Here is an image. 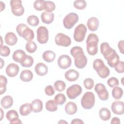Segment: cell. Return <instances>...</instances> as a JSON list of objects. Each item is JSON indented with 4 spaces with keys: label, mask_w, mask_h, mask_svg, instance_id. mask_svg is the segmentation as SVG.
Segmentation results:
<instances>
[{
    "label": "cell",
    "mask_w": 124,
    "mask_h": 124,
    "mask_svg": "<svg viewBox=\"0 0 124 124\" xmlns=\"http://www.w3.org/2000/svg\"><path fill=\"white\" fill-rule=\"evenodd\" d=\"M110 123L111 124H120L121 122L119 118L114 117L112 119Z\"/></svg>",
    "instance_id": "cell-52"
},
{
    "label": "cell",
    "mask_w": 124,
    "mask_h": 124,
    "mask_svg": "<svg viewBox=\"0 0 124 124\" xmlns=\"http://www.w3.org/2000/svg\"><path fill=\"white\" fill-rule=\"evenodd\" d=\"M74 6L78 10H83L87 6V2L84 0H77L74 2Z\"/></svg>",
    "instance_id": "cell-40"
},
{
    "label": "cell",
    "mask_w": 124,
    "mask_h": 124,
    "mask_svg": "<svg viewBox=\"0 0 124 124\" xmlns=\"http://www.w3.org/2000/svg\"><path fill=\"white\" fill-rule=\"evenodd\" d=\"M18 116H19L16 110L13 109L9 110L6 114V119L10 122L19 118Z\"/></svg>",
    "instance_id": "cell-37"
},
{
    "label": "cell",
    "mask_w": 124,
    "mask_h": 124,
    "mask_svg": "<svg viewBox=\"0 0 124 124\" xmlns=\"http://www.w3.org/2000/svg\"><path fill=\"white\" fill-rule=\"evenodd\" d=\"M79 72L73 69H71L67 71L64 74L65 78L68 81L71 82L77 80L79 78Z\"/></svg>",
    "instance_id": "cell-15"
},
{
    "label": "cell",
    "mask_w": 124,
    "mask_h": 124,
    "mask_svg": "<svg viewBox=\"0 0 124 124\" xmlns=\"http://www.w3.org/2000/svg\"><path fill=\"white\" fill-rule=\"evenodd\" d=\"M27 23L31 26H37L39 23V20L38 17L34 15L30 16L27 19Z\"/></svg>",
    "instance_id": "cell-36"
},
{
    "label": "cell",
    "mask_w": 124,
    "mask_h": 124,
    "mask_svg": "<svg viewBox=\"0 0 124 124\" xmlns=\"http://www.w3.org/2000/svg\"><path fill=\"white\" fill-rule=\"evenodd\" d=\"M115 71L119 73L124 72V63L123 61H119L114 66Z\"/></svg>",
    "instance_id": "cell-44"
},
{
    "label": "cell",
    "mask_w": 124,
    "mask_h": 124,
    "mask_svg": "<svg viewBox=\"0 0 124 124\" xmlns=\"http://www.w3.org/2000/svg\"><path fill=\"white\" fill-rule=\"evenodd\" d=\"M6 91V84L0 83V94L1 95Z\"/></svg>",
    "instance_id": "cell-49"
},
{
    "label": "cell",
    "mask_w": 124,
    "mask_h": 124,
    "mask_svg": "<svg viewBox=\"0 0 124 124\" xmlns=\"http://www.w3.org/2000/svg\"><path fill=\"white\" fill-rule=\"evenodd\" d=\"M10 123L11 124H22V122L21 121V120L19 118H18V119H16V120L10 121Z\"/></svg>",
    "instance_id": "cell-53"
},
{
    "label": "cell",
    "mask_w": 124,
    "mask_h": 124,
    "mask_svg": "<svg viewBox=\"0 0 124 124\" xmlns=\"http://www.w3.org/2000/svg\"><path fill=\"white\" fill-rule=\"evenodd\" d=\"M10 54V49L6 46H0V55L3 57H7Z\"/></svg>",
    "instance_id": "cell-45"
},
{
    "label": "cell",
    "mask_w": 124,
    "mask_h": 124,
    "mask_svg": "<svg viewBox=\"0 0 124 124\" xmlns=\"http://www.w3.org/2000/svg\"><path fill=\"white\" fill-rule=\"evenodd\" d=\"M78 19L79 17L77 14L70 13L63 19V26L67 29H71L78 22Z\"/></svg>",
    "instance_id": "cell-5"
},
{
    "label": "cell",
    "mask_w": 124,
    "mask_h": 124,
    "mask_svg": "<svg viewBox=\"0 0 124 124\" xmlns=\"http://www.w3.org/2000/svg\"><path fill=\"white\" fill-rule=\"evenodd\" d=\"M21 37L28 42L32 41L34 39V34L32 30L31 29L28 27L23 31Z\"/></svg>",
    "instance_id": "cell-27"
},
{
    "label": "cell",
    "mask_w": 124,
    "mask_h": 124,
    "mask_svg": "<svg viewBox=\"0 0 124 124\" xmlns=\"http://www.w3.org/2000/svg\"><path fill=\"white\" fill-rule=\"evenodd\" d=\"M42 21L46 24L51 23L54 18V15L52 13H47L46 12H43L41 15Z\"/></svg>",
    "instance_id": "cell-23"
},
{
    "label": "cell",
    "mask_w": 124,
    "mask_h": 124,
    "mask_svg": "<svg viewBox=\"0 0 124 124\" xmlns=\"http://www.w3.org/2000/svg\"><path fill=\"white\" fill-rule=\"evenodd\" d=\"M99 22L97 18L95 17H91L88 19L87 25L89 30L92 31H96L99 27Z\"/></svg>",
    "instance_id": "cell-19"
},
{
    "label": "cell",
    "mask_w": 124,
    "mask_h": 124,
    "mask_svg": "<svg viewBox=\"0 0 124 124\" xmlns=\"http://www.w3.org/2000/svg\"><path fill=\"white\" fill-rule=\"evenodd\" d=\"M82 89L78 84H74L68 87L66 90V94L70 99H74L82 93Z\"/></svg>",
    "instance_id": "cell-10"
},
{
    "label": "cell",
    "mask_w": 124,
    "mask_h": 124,
    "mask_svg": "<svg viewBox=\"0 0 124 124\" xmlns=\"http://www.w3.org/2000/svg\"><path fill=\"white\" fill-rule=\"evenodd\" d=\"M87 27L83 24L78 25L74 31V39L77 42H82L85 37L87 32Z\"/></svg>",
    "instance_id": "cell-6"
},
{
    "label": "cell",
    "mask_w": 124,
    "mask_h": 124,
    "mask_svg": "<svg viewBox=\"0 0 124 124\" xmlns=\"http://www.w3.org/2000/svg\"><path fill=\"white\" fill-rule=\"evenodd\" d=\"M0 111H1V118H0V121L2 120V118H3V110L2 109L0 108Z\"/></svg>",
    "instance_id": "cell-57"
},
{
    "label": "cell",
    "mask_w": 124,
    "mask_h": 124,
    "mask_svg": "<svg viewBox=\"0 0 124 124\" xmlns=\"http://www.w3.org/2000/svg\"><path fill=\"white\" fill-rule=\"evenodd\" d=\"M33 59L31 56L26 55L20 62V64L23 67H30L33 65Z\"/></svg>",
    "instance_id": "cell-31"
},
{
    "label": "cell",
    "mask_w": 124,
    "mask_h": 124,
    "mask_svg": "<svg viewBox=\"0 0 124 124\" xmlns=\"http://www.w3.org/2000/svg\"><path fill=\"white\" fill-rule=\"evenodd\" d=\"M33 78V73L30 70H23L20 75V79L24 82H29Z\"/></svg>",
    "instance_id": "cell-26"
},
{
    "label": "cell",
    "mask_w": 124,
    "mask_h": 124,
    "mask_svg": "<svg viewBox=\"0 0 124 124\" xmlns=\"http://www.w3.org/2000/svg\"><path fill=\"white\" fill-rule=\"evenodd\" d=\"M114 50L107 42H103L100 45V51L105 59H107Z\"/></svg>",
    "instance_id": "cell-17"
},
{
    "label": "cell",
    "mask_w": 124,
    "mask_h": 124,
    "mask_svg": "<svg viewBox=\"0 0 124 124\" xmlns=\"http://www.w3.org/2000/svg\"><path fill=\"white\" fill-rule=\"evenodd\" d=\"M71 123L72 124H84V122L79 119H74L72 121Z\"/></svg>",
    "instance_id": "cell-51"
},
{
    "label": "cell",
    "mask_w": 124,
    "mask_h": 124,
    "mask_svg": "<svg viewBox=\"0 0 124 124\" xmlns=\"http://www.w3.org/2000/svg\"><path fill=\"white\" fill-rule=\"evenodd\" d=\"M37 40L41 44H46L48 40V31L45 26H40L37 30Z\"/></svg>",
    "instance_id": "cell-8"
},
{
    "label": "cell",
    "mask_w": 124,
    "mask_h": 124,
    "mask_svg": "<svg viewBox=\"0 0 124 124\" xmlns=\"http://www.w3.org/2000/svg\"><path fill=\"white\" fill-rule=\"evenodd\" d=\"M19 113L22 116H25L30 114L32 111L31 104L26 103L22 105L19 108Z\"/></svg>",
    "instance_id": "cell-21"
},
{
    "label": "cell",
    "mask_w": 124,
    "mask_h": 124,
    "mask_svg": "<svg viewBox=\"0 0 124 124\" xmlns=\"http://www.w3.org/2000/svg\"><path fill=\"white\" fill-rule=\"evenodd\" d=\"M26 55L24 51L22 49H17L14 52L12 58L15 62L20 63Z\"/></svg>",
    "instance_id": "cell-25"
},
{
    "label": "cell",
    "mask_w": 124,
    "mask_h": 124,
    "mask_svg": "<svg viewBox=\"0 0 124 124\" xmlns=\"http://www.w3.org/2000/svg\"><path fill=\"white\" fill-rule=\"evenodd\" d=\"M12 13L16 16H22L24 13V8L20 0H11L10 2Z\"/></svg>",
    "instance_id": "cell-7"
},
{
    "label": "cell",
    "mask_w": 124,
    "mask_h": 124,
    "mask_svg": "<svg viewBox=\"0 0 124 124\" xmlns=\"http://www.w3.org/2000/svg\"><path fill=\"white\" fill-rule=\"evenodd\" d=\"M124 40H121L118 42V46L119 51L122 54H124Z\"/></svg>",
    "instance_id": "cell-48"
},
{
    "label": "cell",
    "mask_w": 124,
    "mask_h": 124,
    "mask_svg": "<svg viewBox=\"0 0 124 124\" xmlns=\"http://www.w3.org/2000/svg\"><path fill=\"white\" fill-rule=\"evenodd\" d=\"M44 0H37L33 3V7L37 11H42L44 10Z\"/></svg>",
    "instance_id": "cell-41"
},
{
    "label": "cell",
    "mask_w": 124,
    "mask_h": 124,
    "mask_svg": "<svg viewBox=\"0 0 124 124\" xmlns=\"http://www.w3.org/2000/svg\"><path fill=\"white\" fill-rule=\"evenodd\" d=\"M4 64V62L3 60L1 58H0V69H1L2 68Z\"/></svg>",
    "instance_id": "cell-55"
},
{
    "label": "cell",
    "mask_w": 124,
    "mask_h": 124,
    "mask_svg": "<svg viewBox=\"0 0 124 124\" xmlns=\"http://www.w3.org/2000/svg\"><path fill=\"white\" fill-rule=\"evenodd\" d=\"M107 84L110 87H115L119 84V80L115 77H111L107 80Z\"/></svg>",
    "instance_id": "cell-43"
},
{
    "label": "cell",
    "mask_w": 124,
    "mask_h": 124,
    "mask_svg": "<svg viewBox=\"0 0 124 124\" xmlns=\"http://www.w3.org/2000/svg\"><path fill=\"white\" fill-rule=\"evenodd\" d=\"M46 108L47 110L50 112H54L57 110L58 106L54 100H49L46 103Z\"/></svg>",
    "instance_id": "cell-33"
},
{
    "label": "cell",
    "mask_w": 124,
    "mask_h": 124,
    "mask_svg": "<svg viewBox=\"0 0 124 124\" xmlns=\"http://www.w3.org/2000/svg\"><path fill=\"white\" fill-rule=\"evenodd\" d=\"M35 71L36 74L40 76H43L48 72L47 66L42 62H39L37 63L35 66Z\"/></svg>",
    "instance_id": "cell-18"
},
{
    "label": "cell",
    "mask_w": 124,
    "mask_h": 124,
    "mask_svg": "<svg viewBox=\"0 0 124 124\" xmlns=\"http://www.w3.org/2000/svg\"><path fill=\"white\" fill-rule=\"evenodd\" d=\"M123 95V90L121 88L116 86L112 89V95L115 99H120L122 98Z\"/></svg>",
    "instance_id": "cell-32"
},
{
    "label": "cell",
    "mask_w": 124,
    "mask_h": 124,
    "mask_svg": "<svg viewBox=\"0 0 124 124\" xmlns=\"http://www.w3.org/2000/svg\"><path fill=\"white\" fill-rule=\"evenodd\" d=\"M70 54L74 58L75 65L79 69H82L87 63V58L83 49L78 46H75L70 50Z\"/></svg>",
    "instance_id": "cell-1"
},
{
    "label": "cell",
    "mask_w": 124,
    "mask_h": 124,
    "mask_svg": "<svg viewBox=\"0 0 124 124\" xmlns=\"http://www.w3.org/2000/svg\"><path fill=\"white\" fill-rule=\"evenodd\" d=\"M25 48L26 50L31 53H34L36 51L37 48V46L36 44L33 41H29L28 42L25 46Z\"/></svg>",
    "instance_id": "cell-34"
},
{
    "label": "cell",
    "mask_w": 124,
    "mask_h": 124,
    "mask_svg": "<svg viewBox=\"0 0 124 124\" xmlns=\"http://www.w3.org/2000/svg\"><path fill=\"white\" fill-rule=\"evenodd\" d=\"M45 93L48 96H52L55 93V90L51 85H48L45 87Z\"/></svg>",
    "instance_id": "cell-47"
},
{
    "label": "cell",
    "mask_w": 124,
    "mask_h": 124,
    "mask_svg": "<svg viewBox=\"0 0 124 124\" xmlns=\"http://www.w3.org/2000/svg\"><path fill=\"white\" fill-rule=\"evenodd\" d=\"M93 67L102 78H105L109 75V69L105 65L104 62L100 59H96L93 61Z\"/></svg>",
    "instance_id": "cell-3"
},
{
    "label": "cell",
    "mask_w": 124,
    "mask_h": 124,
    "mask_svg": "<svg viewBox=\"0 0 124 124\" xmlns=\"http://www.w3.org/2000/svg\"><path fill=\"white\" fill-rule=\"evenodd\" d=\"M99 38L95 33H90L88 36L86 43L88 54L91 56L95 55L98 52V43Z\"/></svg>",
    "instance_id": "cell-2"
},
{
    "label": "cell",
    "mask_w": 124,
    "mask_h": 124,
    "mask_svg": "<svg viewBox=\"0 0 124 124\" xmlns=\"http://www.w3.org/2000/svg\"><path fill=\"white\" fill-rule=\"evenodd\" d=\"M32 111L34 113L41 112L43 109V103L40 99H35L31 102Z\"/></svg>",
    "instance_id": "cell-28"
},
{
    "label": "cell",
    "mask_w": 124,
    "mask_h": 124,
    "mask_svg": "<svg viewBox=\"0 0 124 124\" xmlns=\"http://www.w3.org/2000/svg\"><path fill=\"white\" fill-rule=\"evenodd\" d=\"M100 118L104 121H107L110 119L111 117L110 111L106 108H102L99 111Z\"/></svg>",
    "instance_id": "cell-30"
},
{
    "label": "cell",
    "mask_w": 124,
    "mask_h": 124,
    "mask_svg": "<svg viewBox=\"0 0 124 124\" xmlns=\"http://www.w3.org/2000/svg\"><path fill=\"white\" fill-rule=\"evenodd\" d=\"M55 9V4L51 1H45L44 10L47 13H51Z\"/></svg>",
    "instance_id": "cell-35"
},
{
    "label": "cell",
    "mask_w": 124,
    "mask_h": 124,
    "mask_svg": "<svg viewBox=\"0 0 124 124\" xmlns=\"http://www.w3.org/2000/svg\"><path fill=\"white\" fill-rule=\"evenodd\" d=\"M54 100L57 105H62L65 102L66 98L64 94L60 93L55 96Z\"/></svg>",
    "instance_id": "cell-38"
},
{
    "label": "cell",
    "mask_w": 124,
    "mask_h": 124,
    "mask_svg": "<svg viewBox=\"0 0 124 124\" xmlns=\"http://www.w3.org/2000/svg\"><path fill=\"white\" fill-rule=\"evenodd\" d=\"M55 53L51 50L45 51L42 55L43 60L47 62H53L55 59Z\"/></svg>",
    "instance_id": "cell-29"
},
{
    "label": "cell",
    "mask_w": 124,
    "mask_h": 124,
    "mask_svg": "<svg viewBox=\"0 0 124 124\" xmlns=\"http://www.w3.org/2000/svg\"><path fill=\"white\" fill-rule=\"evenodd\" d=\"M119 56L114 49L113 51L107 58L106 60L107 61L108 65L111 67H114L115 65L118 62L119 60Z\"/></svg>",
    "instance_id": "cell-16"
},
{
    "label": "cell",
    "mask_w": 124,
    "mask_h": 124,
    "mask_svg": "<svg viewBox=\"0 0 124 124\" xmlns=\"http://www.w3.org/2000/svg\"><path fill=\"white\" fill-rule=\"evenodd\" d=\"M5 7V5L4 3H3L2 1H0V12L2 11L3 10H4Z\"/></svg>",
    "instance_id": "cell-54"
},
{
    "label": "cell",
    "mask_w": 124,
    "mask_h": 124,
    "mask_svg": "<svg viewBox=\"0 0 124 124\" xmlns=\"http://www.w3.org/2000/svg\"><path fill=\"white\" fill-rule=\"evenodd\" d=\"M66 113L69 115H74L77 112L78 108L76 103L73 102H68L64 108Z\"/></svg>",
    "instance_id": "cell-22"
},
{
    "label": "cell",
    "mask_w": 124,
    "mask_h": 124,
    "mask_svg": "<svg viewBox=\"0 0 124 124\" xmlns=\"http://www.w3.org/2000/svg\"><path fill=\"white\" fill-rule=\"evenodd\" d=\"M54 87L56 91L58 92H62L65 90L66 84L64 81L58 80L54 82Z\"/></svg>",
    "instance_id": "cell-39"
},
{
    "label": "cell",
    "mask_w": 124,
    "mask_h": 124,
    "mask_svg": "<svg viewBox=\"0 0 124 124\" xmlns=\"http://www.w3.org/2000/svg\"><path fill=\"white\" fill-rule=\"evenodd\" d=\"M94 90L97 93L99 99L102 101H106L108 98V93L105 86L102 83H97L95 85Z\"/></svg>",
    "instance_id": "cell-11"
},
{
    "label": "cell",
    "mask_w": 124,
    "mask_h": 124,
    "mask_svg": "<svg viewBox=\"0 0 124 124\" xmlns=\"http://www.w3.org/2000/svg\"><path fill=\"white\" fill-rule=\"evenodd\" d=\"M83 84L87 90H91L94 86V81L92 78H87L84 80Z\"/></svg>",
    "instance_id": "cell-42"
},
{
    "label": "cell",
    "mask_w": 124,
    "mask_h": 124,
    "mask_svg": "<svg viewBox=\"0 0 124 124\" xmlns=\"http://www.w3.org/2000/svg\"><path fill=\"white\" fill-rule=\"evenodd\" d=\"M0 83H3L5 84H7V80L6 77L3 75L0 76Z\"/></svg>",
    "instance_id": "cell-50"
},
{
    "label": "cell",
    "mask_w": 124,
    "mask_h": 124,
    "mask_svg": "<svg viewBox=\"0 0 124 124\" xmlns=\"http://www.w3.org/2000/svg\"><path fill=\"white\" fill-rule=\"evenodd\" d=\"M57 63L60 68L62 69H66L71 66L72 60L68 55H62L59 57Z\"/></svg>",
    "instance_id": "cell-12"
},
{
    "label": "cell",
    "mask_w": 124,
    "mask_h": 124,
    "mask_svg": "<svg viewBox=\"0 0 124 124\" xmlns=\"http://www.w3.org/2000/svg\"><path fill=\"white\" fill-rule=\"evenodd\" d=\"M59 124H68V123L63 120H61L59 122Z\"/></svg>",
    "instance_id": "cell-56"
},
{
    "label": "cell",
    "mask_w": 124,
    "mask_h": 124,
    "mask_svg": "<svg viewBox=\"0 0 124 124\" xmlns=\"http://www.w3.org/2000/svg\"><path fill=\"white\" fill-rule=\"evenodd\" d=\"M95 104V96L91 92H87L83 95L81 100V105L85 109H90Z\"/></svg>",
    "instance_id": "cell-4"
},
{
    "label": "cell",
    "mask_w": 124,
    "mask_h": 124,
    "mask_svg": "<svg viewBox=\"0 0 124 124\" xmlns=\"http://www.w3.org/2000/svg\"><path fill=\"white\" fill-rule=\"evenodd\" d=\"M4 41L7 45L14 46L16 45L17 42V38L14 32H9L5 35Z\"/></svg>",
    "instance_id": "cell-20"
},
{
    "label": "cell",
    "mask_w": 124,
    "mask_h": 124,
    "mask_svg": "<svg viewBox=\"0 0 124 124\" xmlns=\"http://www.w3.org/2000/svg\"><path fill=\"white\" fill-rule=\"evenodd\" d=\"M111 108L113 113L117 115H122L124 113V103L120 101H114L111 104Z\"/></svg>",
    "instance_id": "cell-13"
},
{
    "label": "cell",
    "mask_w": 124,
    "mask_h": 124,
    "mask_svg": "<svg viewBox=\"0 0 124 124\" xmlns=\"http://www.w3.org/2000/svg\"><path fill=\"white\" fill-rule=\"evenodd\" d=\"M55 42L57 45L67 47L71 44V38L62 33H58L55 37Z\"/></svg>",
    "instance_id": "cell-9"
},
{
    "label": "cell",
    "mask_w": 124,
    "mask_h": 124,
    "mask_svg": "<svg viewBox=\"0 0 124 124\" xmlns=\"http://www.w3.org/2000/svg\"><path fill=\"white\" fill-rule=\"evenodd\" d=\"M19 70V66L14 63H11L8 65L6 68V73L10 77H14L18 73Z\"/></svg>",
    "instance_id": "cell-14"
},
{
    "label": "cell",
    "mask_w": 124,
    "mask_h": 124,
    "mask_svg": "<svg viewBox=\"0 0 124 124\" xmlns=\"http://www.w3.org/2000/svg\"><path fill=\"white\" fill-rule=\"evenodd\" d=\"M1 107L4 109H8L11 108L13 104V99L10 95L4 96L0 101Z\"/></svg>",
    "instance_id": "cell-24"
},
{
    "label": "cell",
    "mask_w": 124,
    "mask_h": 124,
    "mask_svg": "<svg viewBox=\"0 0 124 124\" xmlns=\"http://www.w3.org/2000/svg\"><path fill=\"white\" fill-rule=\"evenodd\" d=\"M27 27V25L25 24H19L16 27V31L18 34L20 36H21L23 31Z\"/></svg>",
    "instance_id": "cell-46"
}]
</instances>
